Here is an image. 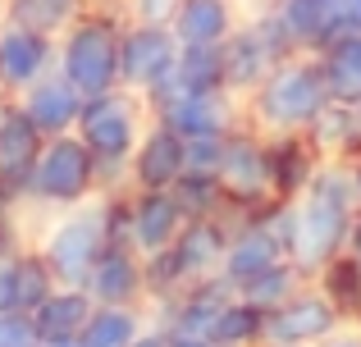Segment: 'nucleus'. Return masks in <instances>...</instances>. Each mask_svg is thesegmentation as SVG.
<instances>
[{
  "label": "nucleus",
  "mask_w": 361,
  "mask_h": 347,
  "mask_svg": "<svg viewBox=\"0 0 361 347\" xmlns=\"http://www.w3.org/2000/svg\"><path fill=\"white\" fill-rule=\"evenodd\" d=\"M46 73H55V37L0 14V96H23Z\"/></svg>",
  "instance_id": "obj_11"
},
{
  "label": "nucleus",
  "mask_w": 361,
  "mask_h": 347,
  "mask_svg": "<svg viewBox=\"0 0 361 347\" xmlns=\"http://www.w3.org/2000/svg\"><path fill=\"white\" fill-rule=\"evenodd\" d=\"M147 124H151L147 96L133 92V87H123V82L82 101L78 137L92 146V156L101 160V192L128 187V160H133V151H137Z\"/></svg>",
  "instance_id": "obj_2"
},
{
  "label": "nucleus",
  "mask_w": 361,
  "mask_h": 347,
  "mask_svg": "<svg viewBox=\"0 0 361 347\" xmlns=\"http://www.w3.org/2000/svg\"><path fill=\"white\" fill-rule=\"evenodd\" d=\"M188 174V142L169 124L151 119L128 160V187H174Z\"/></svg>",
  "instance_id": "obj_15"
},
{
  "label": "nucleus",
  "mask_w": 361,
  "mask_h": 347,
  "mask_svg": "<svg viewBox=\"0 0 361 347\" xmlns=\"http://www.w3.org/2000/svg\"><path fill=\"white\" fill-rule=\"evenodd\" d=\"M46 146V133L18 110V101L5 96L0 110V201L5 206H27V187H32V165Z\"/></svg>",
  "instance_id": "obj_10"
},
{
  "label": "nucleus",
  "mask_w": 361,
  "mask_h": 347,
  "mask_svg": "<svg viewBox=\"0 0 361 347\" xmlns=\"http://www.w3.org/2000/svg\"><path fill=\"white\" fill-rule=\"evenodd\" d=\"M0 101H5V96H0Z\"/></svg>",
  "instance_id": "obj_52"
},
{
  "label": "nucleus",
  "mask_w": 361,
  "mask_h": 347,
  "mask_svg": "<svg viewBox=\"0 0 361 347\" xmlns=\"http://www.w3.org/2000/svg\"><path fill=\"white\" fill-rule=\"evenodd\" d=\"M87 5L92 0H5V18L27 23V27H37V32L60 37Z\"/></svg>",
  "instance_id": "obj_29"
},
{
  "label": "nucleus",
  "mask_w": 361,
  "mask_h": 347,
  "mask_svg": "<svg viewBox=\"0 0 361 347\" xmlns=\"http://www.w3.org/2000/svg\"><path fill=\"white\" fill-rule=\"evenodd\" d=\"M23 247H0V311H14L18 306V288L14 284H18V251Z\"/></svg>",
  "instance_id": "obj_34"
},
{
  "label": "nucleus",
  "mask_w": 361,
  "mask_h": 347,
  "mask_svg": "<svg viewBox=\"0 0 361 347\" xmlns=\"http://www.w3.org/2000/svg\"><path fill=\"white\" fill-rule=\"evenodd\" d=\"M151 311L147 306H97L87 329L78 334L82 347H133L142 329H147Z\"/></svg>",
  "instance_id": "obj_24"
},
{
  "label": "nucleus",
  "mask_w": 361,
  "mask_h": 347,
  "mask_svg": "<svg viewBox=\"0 0 361 347\" xmlns=\"http://www.w3.org/2000/svg\"><path fill=\"white\" fill-rule=\"evenodd\" d=\"M174 196H178L188 220H215V215L229 206V192H224V183H220L215 170H188L174 183Z\"/></svg>",
  "instance_id": "obj_28"
},
{
  "label": "nucleus",
  "mask_w": 361,
  "mask_h": 347,
  "mask_svg": "<svg viewBox=\"0 0 361 347\" xmlns=\"http://www.w3.org/2000/svg\"><path fill=\"white\" fill-rule=\"evenodd\" d=\"M92 311H97V297L78 284H60L42 306H32V334L42 347H60V343H73L82 329H87Z\"/></svg>",
  "instance_id": "obj_19"
},
{
  "label": "nucleus",
  "mask_w": 361,
  "mask_h": 347,
  "mask_svg": "<svg viewBox=\"0 0 361 347\" xmlns=\"http://www.w3.org/2000/svg\"><path fill=\"white\" fill-rule=\"evenodd\" d=\"M92 5H110V9H123L128 0H92Z\"/></svg>",
  "instance_id": "obj_43"
},
{
  "label": "nucleus",
  "mask_w": 361,
  "mask_h": 347,
  "mask_svg": "<svg viewBox=\"0 0 361 347\" xmlns=\"http://www.w3.org/2000/svg\"><path fill=\"white\" fill-rule=\"evenodd\" d=\"M238 23H243L238 0H178L174 18H169L178 42H206V46H220Z\"/></svg>",
  "instance_id": "obj_20"
},
{
  "label": "nucleus",
  "mask_w": 361,
  "mask_h": 347,
  "mask_svg": "<svg viewBox=\"0 0 361 347\" xmlns=\"http://www.w3.org/2000/svg\"><path fill=\"white\" fill-rule=\"evenodd\" d=\"M348 170H353V178H357V192H361V151L353 156V160H348Z\"/></svg>",
  "instance_id": "obj_42"
},
{
  "label": "nucleus",
  "mask_w": 361,
  "mask_h": 347,
  "mask_svg": "<svg viewBox=\"0 0 361 347\" xmlns=\"http://www.w3.org/2000/svg\"><path fill=\"white\" fill-rule=\"evenodd\" d=\"M348 251L361 260V215H357V224H353V238H348Z\"/></svg>",
  "instance_id": "obj_41"
},
{
  "label": "nucleus",
  "mask_w": 361,
  "mask_h": 347,
  "mask_svg": "<svg viewBox=\"0 0 361 347\" xmlns=\"http://www.w3.org/2000/svg\"><path fill=\"white\" fill-rule=\"evenodd\" d=\"M307 279H311V275H307L302 265H293V260H279V265H270L265 275H256L252 284H243L238 293L247 297V302H256V306H265V311H274V306L288 302V297L298 293Z\"/></svg>",
  "instance_id": "obj_30"
},
{
  "label": "nucleus",
  "mask_w": 361,
  "mask_h": 347,
  "mask_svg": "<svg viewBox=\"0 0 361 347\" xmlns=\"http://www.w3.org/2000/svg\"><path fill=\"white\" fill-rule=\"evenodd\" d=\"M183 92H220L224 87V51L206 42H178V64H174Z\"/></svg>",
  "instance_id": "obj_27"
},
{
  "label": "nucleus",
  "mask_w": 361,
  "mask_h": 347,
  "mask_svg": "<svg viewBox=\"0 0 361 347\" xmlns=\"http://www.w3.org/2000/svg\"><path fill=\"white\" fill-rule=\"evenodd\" d=\"M165 343H169V334L160 329L156 320H147V329H142L137 339H133V347H165Z\"/></svg>",
  "instance_id": "obj_38"
},
{
  "label": "nucleus",
  "mask_w": 361,
  "mask_h": 347,
  "mask_svg": "<svg viewBox=\"0 0 361 347\" xmlns=\"http://www.w3.org/2000/svg\"><path fill=\"white\" fill-rule=\"evenodd\" d=\"M353 5H357V9H361V0H353Z\"/></svg>",
  "instance_id": "obj_48"
},
{
  "label": "nucleus",
  "mask_w": 361,
  "mask_h": 347,
  "mask_svg": "<svg viewBox=\"0 0 361 347\" xmlns=\"http://www.w3.org/2000/svg\"><path fill=\"white\" fill-rule=\"evenodd\" d=\"M165 347H211V343H206V339H183V334H169Z\"/></svg>",
  "instance_id": "obj_40"
},
{
  "label": "nucleus",
  "mask_w": 361,
  "mask_h": 347,
  "mask_svg": "<svg viewBox=\"0 0 361 347\" xmlns=\"http://www.w3.org/2000/svg\"><path fill=\"white\" fill-rule=\"evenodd\" d=\"M325 170V151L311 133H270V192L274 201H298L316 174Z\"/></svg>",
  "instance_id": "obj_16"
},
{
  "label": "nucleus",
  "mask_w": 361,
  "mask_h": 347,
  "mask_svg": "<svg viewBox=\"0 0 361 347\" xmlns=\"http://www.w3.org/2000/svg\"><path fill=\"white\" fill-rule=\"evenodd\" d=\"M343 324H348V315L307 279L288 302L265 311V339L288 343V347H316V343H325L329 334H338Z\"/></svg>",
  "instance_id": "obj_9"
},
{
  "label": "nucleus",
  "mask_w": 361,
  "mask_h": 347,
  "mask_svg": "<svg viewBox=\"0 0 361 347\" xmlns=\"http://www.w3.org/2000/svg\"><path fill=\"white\" fill-rule=\"evenodd\" d=\"M123 27H128V14H123V9L87 5L60 37H55V69H60L82 96L119 87Z\"/></svg>",
  "instance_id": "obj_4"
},
{
  "label": "nucleus",
  "mask_w": 361,
  "mask_h": 347,
  "mask_svg": "<svg viewBox=\"0 0 361 347\" xmlns=\"http://www.w3.org/2000/svg\"><path fill=\"white\" fill-rule=\"evenodd\" d=\"M101 196V160L92 156V146L73 133L46 137L42 156L32 165V187H27V206L37 210H73L82 201Z\"/></svg>",
  "instance_id": "obj_5"
},
{
  "label": "nucleus",
  "mask_w": 361,
  "mask_h": 347,
  "mask_svg": "<svg viewBox=\"0 0 361 347\" xmlns=\"http://www.w3.org/2000/svg\"><path fill=\"white\" fill-rule=\"evenodd\" d=\"M60 347H82V343H78V339H73V343H60Z\"/></svg>",
  "instance_id": "obj_46"
},
{
  "label": "nucleus",
  "mask_w": 361,
  "mask_h": 347,
  "mask_svg": "<svg viewBox=\"0 0 361 347\" xmlns=\"http://www.w3.org/2000/svg\"><path fill=\"white\" fill-rule=\"evenodd\" d=\"M357 115H361V106H357Z\"/></svg>",
  "instance_id": "obj_50"
},
{
  "label": "nucleus",
  "mask_w": 361,
  "mask_h": 347,
  "mask_svg": "<svg viewBox=\"0 0 361 347\" xmlns=\"http://www.w3.org/2000/svg\"><path fill=\"white\" fill-rule=\"evenodd\" d=\"M18 311H32V306H42L46 297L60 288V279H55L51 260L42 256V247L37 242H27L23 251H18Z\"/></svg>",
  "instance_id": "obj_31"
},
{
  "label": "nucleus",
  "mask_w": 361,
  "mask_h": 347,
  "mask_svg": "<svg viewBox=\"0 0 361 347\" xmlns=\"http://www.w3.org/2000/svg\"><path fill=\"white\" fill-rule=\"evenodd\" d=\"M178 64V37L169 23H137L128 18L123 27V46H119V82L133 92L156 87L165 73H174Z\"/></svg>",
  "instance_id": "obj_12"
},
{
  "label": "nucleus",
  "mask_w": 361,
  "mask_h": 347,
  "mask_svg": "<svg viewBox=\"0 0 361 347\" xmlns=\"http://www.w3.org/2000/svg\"><path fill=\"white\" fill-rule=\"evenodd\" d=\"M311 284H316L320 293H325L329 302L353 320V311L361 306V260L353 256V251L343 247L338 256H329L320 270H311Z\"/></svg>",
  "instance_id": "obj_25"
},
{
  "label": "nucleus",
  "mask_w": 361,
  "mask_h": 347,
  "mask_svg": "<svg viewBox=\"0 0 361 347\" xmlns=\"http://www.w3.org/2000/svg\"><path fill=\"white\" fill-rule=\"evenodd\" d=\"M357 215H361V192H357V178L348 170V160H325L316 183L293 201L288 260L302 265L307 275L320 270L329 256H338L348 247Z\"/></svg>",
  "instance_id": "obj_1"
},
{
  "label": "nucleus",
  "mask_w": 361,
  "mask_h": 347,
  "mask_svg": "<svg viewBox=\"0 0 361 347\" xmlns=\"http://www.w3.org/2000/svg\"><path fill=\"white\" fill-rule=\"evenodd\" d=\"M0 14H5V0H0Z\"/></svg>",
  "instance_id": "obj_47"
},
{
  "label": "nucleus",
  "mask_w": 361,
  "mask_h": 347,
  "mask_svg": "<svg viewBox=\"0 0 361 347\" xmlns=\"http://www.w3.org/2000/svg\"><path fill=\"white\" fill-rule=\"evenodd\" d=\"M32 347H42V343H32Z\"/></svg>",
  "instance_id": "obj_51"
},
{
  "label": "nucleus",
  "mask_w": 361,
  "mask_h": 347,
  "mask_svg": "<svg viewBox=\"0 0 361 347\" xmlns=\"http://www.w3.org/2000/svg\"><path fill=\"white\" fill-rule=\"evenodd\" d=\"M87 293L97 306H147V256L137 247L110 242L87 275Z\"/></svg>",
  "instance_id": "obj_14"
},
{
  "label": "nucleus",
  "mask_w": 361,
  "mask_h": 347,
  "mask_svg": "<svg viewBox=\"0 0 361 347\" xmlns=\"http://www.w3.org/2000/svg\"><path fill=\"white\" fill-rule=\"evenodd\" d=\"M14 101L46 137H60V133H73V128H78V115H82V101L87 96L55 69V73H46V78H37L32 87Z\"/></svg>",
  "instance_id": "obj_17"
},
{
  "label": "nucleus",
  "mask_w": 361,
  "mask_h": 347,
  "mask_svg": "<svg viewBox=\"0 0 361 347\" xmlns=\"http://www.w3.org/2000/svg\"><path fill=\"white\" fill-rule=\"evenodd\" d=\"M256 343H265V306L247 302L238 293L220 311V320H215L211 347H256Z\"/></svg>",
  "instance_id": "obj_26"
},
{
  "label": "nucleus",
  "mask_w": 361,
  "mask_h": 347,
  "mask_svg": "<svg viewBox=\"0 0 361 347\" xmlns=\"http://www.w3.org/2000/svg\"><path fill=\"white\" fill-rule=\"evenodd\" d=\"M348 324H353V329H361V306L353 311V320H348Z\"/></svg>",
  "instance_id": "obj_44"
},
{
  "label": "nucleus",
  "mask_w": 361,
  "mask_h": 347,
  "mask_svg": "<svg viewBox=\"0 0 361 347\" xmlns=\"http://www.w3.org/2000/svg\"><path fill=\"white\" fill-rule=\"evenodd\" d=\"M188 142V170H220L224 137H183Z\"/></svg>",
  "instance_id": "obj_35"
},
{
  "label": "nucleus",
  "mask_w": 361,
  "mask_h": 347,
  "mask_svg": "<svg viewBox=\"0 0 361 347\" xmlns=\"http://www.w3.org/2000/svg\"><path fill=\"white\" fill-rule=\"evenodd\" d=\"M188 215L178 206L174 187H133V247L142 256L165 251L183 233Z\"/></svg>",
  "instance_id": "obj_18"
},
{
  "label": "nucleus",
  "mask_w": 361,
  "mask_h": 347,
  "mask_svg": "<svg viewBox=\"0 0 361 347\" xmlns=\"http://www.w3.org/2000/svg\"><path fill=\"white\" fill-rule=\"evenodd\" d=\"M215 174H220L229 201L243 206V210H261L265 201H274V192H270V133H261L247 119L238 128H229Z\"/></svg>",
  "instance_id": "obj_7"
},
{
  "label": "nucleus",
  "mask_w": 361,
  "mask_h": 347,
  "mask_svg": "<svg viewBox=\"0 0 361 347\" xmlns=\"http://www.w3.org/2000/svg\"><path fill=\"white\" fill-rule=\"evenodd\" d=\"M233 297H238V284H229L224 275H206V279H197V284H188L178 297H165V302L147 306V311L165 334H183V339L211 343L215 320H220V311Z\"/></svg>",
  "instance_id": "obj_8"
},
{
  "label": "nucleus",
  "mask_w": 361,
  "mask_h": 347,
  "mask_svg": "<svg viewBox=\"0 0 361 347\" xmlns=\"http://www.w3.org/2000/svg\"><path fill=\"white\" fill-rule=\"evenodd\" d=\"M37 247H42V256L51 260V270H55L60 284L87 288L92 265H97L101 251L110 247L106 215H101V196H97V201L73 206V210H55V220L46 224V233H42Z\"/></svg>",
  "instance_id": "obj_6"
},
{
  "label": "nucleus",
  "mask_w": 361,
  "mask_h": 347,
  "mask_svg": "<svg viewBox=\"0 0 361 347\" xmlns=\"http://www.w3.org/2000/svg\"><path fill=\"white\" fill-rule=\"evenodd\" d=\"M316 60H320V73H325L329 101L361 106V32L343 37V42H334V46H325Z\"/></svg>",
  "instance_id": "obj_23"
},
{
  "label": "nucleus",
  "mask_w": 361,
  "mask_h": 347,
  "mask_svg": "<svg viewBox=\"0 0 361 347\" xmlns=\"http://www.w3.org/2000/svg\"><path fill=\"white\" fill-rule=\"evenodd\" d=\"M307 133H311V142L325 151V160H353L361 151V115L348 101H329Z\"/></svg>",
  "instance_id": "obj_22"
},
{
  "label": "nucleus",
  "mask_w": 361,
  "mask_h": 347,
  "mask_svg": "<svg viewBox=\"0 0 361 347\" xmlns=\"http://www.w3.org/2000/svg\"><path fill=\"white\" fill-rule=\"evenodd\" d=\"M256 347H288V343H274V339H265V343H256Z\"/></svg>",
  "instance_id": "obj_45"
},
{
  "label": "nucleus",
  "mask_w": 361,
  "mask_h": 347,
  "mask_svg": "<svg viewBox=\"0 0 361 347\" xmlns=\"http://www.w3.org/2000/svg\"><path fill=\"white\" fill-rule=\"evenodd\" d=\"M0 110H5V101H0Z\"/></svg>",
  "instance_id": "obj_49"
},
{
  "label": "nucleus",
  "mask_w": 361,
  "mask_h": 347,
  "mask_svg": "<svg viewBox=\"0 0 361 347\" xmlns=\"http://www.w3.org/2000/svg\"><path fill=\"white\" fill-rule=\"evenodd\" d=\"M316 347H361V329L343 324L338 334H329V339H325V343H316Z\"/></svg>",
  "instance_id": "obj_39"
},
{
  "label": "nucleus",
  "mask_w": 361,
  "mask_h": 347,
  "mask_svg": "<svg viewBox=\"0 0 361 347\" xmlns=\"http://www.w3.org/2000/svg\"><path fill=\"white\" fill-rule=\"evenodd\" d=\"M188 284H192V275H188L183 260L174 256V242H169L165 251H151L147 256V306L165 302V297H178Z\"/></svg>",
  "instance_id": "obj_32"
},
{
  "label": "nucleus",
  "mask_w": 361,
  "mask_h": 347,
  "mask_svg": "<svg viewBox=\"0 0 361 347\" xmlns=\"http://www.w3.org/2000/svg\"><path fill=\"white\" fill-rule=\"evenodd\" d=\"M0 247H23V233H18V206L0 201Z\"/></svg>",
  "instance_id": "obj_37"
},
{
  "label": "nucleus",
  "mask_w": 361,
  "mask_h": 347,
  "mask_svg": "<svg viewBox=\"0 0 361 347\" xmlns=\"http://www.w3.org/2000/svg\"><path fill=\"white\" fill-rule=\"evenodd\" d=\"M329 106V87L316 55H288L261 78V87L243 101V119L261 133H307Z\"/></svg>",
  "instance_id": "obj_3"
},
{
  "label": "nucleus",
  "mask_w": 361,
  "mask_h": 347,
  "mask_svg": "<svg viewBox=\"0 0 361 347\" xmlns=\"http://www.w3.org/2000/svg\"><path fill=\"white\" fill-rule=\"evenodd\" d=\"M37 334H32V315L27 311H0V347H32Z\"/></svg>",
  "instance_id": "obj_33"
},
{
  "label": "nucleus",
  "mask_w": 361,
  "mask_h": 347,
  "mask_svg": "<svg viewBox=\"0 0 361 347\" xmlns=\"http://www.w3.org/2000/svg\"><path fill=\"white\" fill-rule=\"evenodd\" d=\"M224 247H229V229H224L220 220H188L183 233L174 238V256L183 260V270L192 275V284L206 279V275H220Z\"/></svg>",
  "instance_id": "obj_21"
},
{
  "label": "nucleus",
  "mask_w": 361,
  "mask_h": 347,
  "mask_svg": "<svg viewBox=\"0 0 361 347\" xmlns=\"http://www.w3.org/2000/svg\"><path fill=\"white\" fill-rule=\"evenodd\" d=\"M178 9V0H128L123 5V14L137 18V23H169Z\"/></svg>",
  "instance_id": "obj_36"
},
{
  "label": "nucleus",
  "mask_w": 361,
  "mask_h": 347,
  "mask_svg": "<svg viewBox=\"0 0 361 347\" xmlns=\"http://www.w3.org/2000/svg\"><path fill=\"white\" fill-rule=\"evenodd\" d=\"M151 119L169 124L178 137H224L229 128L243 124V96H233L229 87H220V92H178V96L165 101Z\"/></svg>",
  "instance_id": "obj_13"
}]
</instances>
